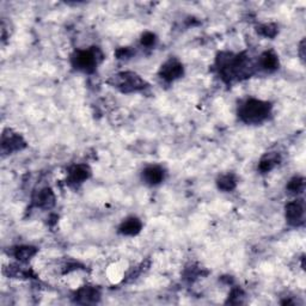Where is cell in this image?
Listing matches in <instances>:
<instances>
[{"label":"cell","instance_id":"5","mask_svg":"<svg viewBox=\"0 0 306 306\" xmlns=\"http://www.w3.org/2000/svg\"><path fill=\"white\" fill-rule=\"evenodd\" d=\"M159 74L163 79L168 80V82H173V80L179 79L183 76V66L180 61L171 59L162 66Z\"/></svg>","mask_w":306,"mask_h":306},{"label":"cell","instance_id":"7","mask_svg":"<svg viewBox=\"0 0 306 306\" xmlns=\"http://www.w3.org/2000/svg\"><path fill=\"white\" fill-rule=\"evenodd\" d=\"M142 179L145 180L146 183L156 186V184H159L164 180V170L161 167H157V165L148 167L143 170Z\"/></svg>","mask_w":306,"mask_h":306},{"label":"cell","instance_id":"18","mask_svg":"<svg viewBox=\"0 0 306 306\" xmlns=\"http://www.w3.org/2000/svg\"><path fill=\"white\" fill-rule=\"evenodd\" d=\"M156 41V37L155 35H153L152 33H145L142 35V39H141V43L143 46H152L153 43H155Z\"/></svg>","mask_w":306,"mask_h":306},{"label":"cell","instance_id":"11","mask_svg":"<svg viewBox=\"0 0 306 306\" xmlns=\"http://www.w3.org/2000/svg\"><path fill=\"white\" fill-rule=\"evenodd\" d=\"M90 176V169L86 165H77L71 170L70 173V182L74 184L83 183Z\"/></svg>","mask_w":306,"mask_h":306},{"label":"cell","instance_id":"2","mask_svg":"<svg viewBox=\"0 0 306 306\" xmlns=\"http://www.w3.org/2000/svg\"><path fill=\"white\" fill-rule=\"evenodd\" d=\"M110 84L122 92H135L145 89L146 82L134 72H122L111 78Z\"/></svg>","mask_w":306,"mask_h":306},{"label":"cell","instance_id":"4","mask_svg":"<svg viewBox=\"0 0 306 306\" xmlns=\"http://www.w3.org/2000/svg\"><path fill=\"white\" fill-rule=\"evenodd\" d=\"M286 219L289 224L299 225L304 220V202L301 200H294L286 206Z\"/></svg>","mask_w":306,"mask_h":306},{"label":"cell","instance_id":"12","mask_svg":"<svg viewBox=\"0 0 306 306\" xmlns=\"http://www.w3.org/2000/svg\"><path fill=\"white\" fill-rule=\"evenodd\" d=\"M99 298V293L91 287H84L78 292V299L83 302H92Z\"/></svg>","mask_w":306,"mask_h":306},{"label":"cell","instance_id":"15","mask_svg":"<svg viewBox=\"0 0 306 306\" xmlns=\"http://www.w3.org/2000/svg\"><path fill=\"white\" fill-rule=\"evenodd\" d=\"M277 164V159L276 157H265L262 159L260 162V165H258V169L262 173H269L270 170H273L274 167Z\"/></svg>","mask_w":306,"mask_h":306},{"label":"cell","instance_id":"16","mask_svg":"<svg viewBox=\"0 0 306 306\" xmlns=\"http://www.w3.org/2000/svg\"><path fill=\"white\" fill-rule=\"evenodd\" d=\"M287 188L291 193H294V194H299L304 190V179L301 177H294V179L289 181L288 186Z\"/></svg>","mask_w":306,"mask_h":306},{"label":"cell","instance_id":"10","mask_svg":"<svg viewBox=\"0 0 306 306\" xmlns=\"http://www.w3.org/2000/svg\"><path fill=\"white\" fill-rule=\"evenodd\" d=\"M260 66L267 72H273L279 67V59L273 52H265L260 58Z\"/></svg>","mask_w":306,"mask_h":306},{"label":"cell","instance_id":"3","mask_svg":"<svg viewBox=\"0 0 306 306\" xmlns=\"http://www.w3.org/2000/svg\"><path fill=\"white\" fill-rule=\"evenodd\" d=\"M72 64L77 70L83 72H90L95 71L96 66L98 64V53L97 51L93 49H89V51H78L76 54L72 58Z\"/></svg>","mask_w":306,"mask_h":306},{"label":"cell","instance_id":"6","mask_svg":"<svg viewBox=\"0 0 306 306\" xmlns=\"http://www.w3.org/2000/svg\"><path fill=\"white\" fill-rule=\"evenodd\" d=\"M26 146V142L22 139V136L18 134L12 133L10 129L8 132H4L2 138V148L4 152H15L18 149H22Z\"/></svg>","mask_w":306,"mask_h":306},{"label":"cell","instance_id":"1","mask_svg":"<svg viewBox=\"0 0 306 306\" xmlns=\"http://www.w3.org/2000/svg\"><path fill=\"white\" fill-rule=\"evenodd\" d=\"M270 114V105L268 102L250 98L240 105L238 115L240 120L245 123H261Z\"/></svg>","mask_w":306,"mask_h":306},{"label":"cell","instance_id":"9","mask_svg":"<svg viewBox=\"0 0 306 306\" xmlns=\"http://www.w3.org/2000/svg\"><path fill=\"white\" fill-rule=\"evenodd\" d=\"M142 224L138 218H129L124 220L120 226V232L126 236H135L141 231Z\"/></svg>","mask_w":306,"mask_h":306},{"label":"cell","instance_id":"8","mask_svg":"<svg viewBox=\"0 0 306 306\" xmlns=\"http://www.w3.org/2000/svg\"><path fill=\"white\" fill-rule=\"evenodd\" d=\"M35 204L36 206L41 208H51L55 204V196L49 188H45L40 190L39 194L35 196Z\"/></svg>","mask_w":306,"mask_h":306},{"label":"cell","instance_id":"14","mask_svg":"<svg viewBox=\"0 0 306 306\" xmlns=\"http://www.w3.org/2000/svg\"><path fill=\"white\" fill-rule=\"evenodd\" d=\"M36 249L33 246H20L16 249L15 257L20 261H28L36 254Z\"/></svg>","mask_w":306,"mask_h":306},{"label":"cell","instance_id":"13","mask_svg":"<svg viewBox=\"0 0 306 306\" xmlns=\"http://www.w3.org/2000/svg\"><path fill=\"white\" fill-rule=\"evenodd\" d=\"M236 179L233 175H224V176H221L219 181H218V187H219V189L224 190V192H231V190H233L236 188Z\"/></svg>","mask_w":306,"mask_h":306},{"label":"cell","instance_id":"17","mask_svg":"<svg viewBox=\"0 0 306 306\" xmlns=\"http://www.w3.org/2000/svg\"><path fill=\"white\" fill-rule=\"evenodd\" d=\"M258 33L265 37H274L277 33V28L276 26H273V24H265V26H262L258 29Z\"/></svg>","mask_w":306,"mask_h":306}]
</instances>
